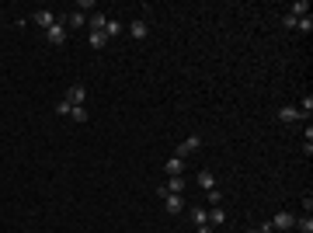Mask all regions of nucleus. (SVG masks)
Wrapping results in <instances>:
<instances>
[{"instance_id":"nucleus-1","label":"nucleus","mask_w":313,"mask_h":233,"mask_svg":"<svg viewBox=\"0 0 313 233\" xmlns=\"http://www.w3.org/2000/svg\"><path fill=\"white\" fill-rule=\"evenodd\" d=\"M45 42H49V45H66V24L59 18H56V24L45 32Z\"/></svg>"},{"instance_id":"nucleus-2","label":"nucleus","mask_w":313,"mask_h":233,"mask_svg":"<svg viewBox=\"0 0 313 233\" xmlns=\"http://www.w3.org/2000/svg\"><path fill=\"white\" fill-rule=\"evenodd\" d=\"M164 174L167 177H181L185 174V160H181V157H167V160H164Z\"/></svg>"},{"instance_id":"nucleus-3","label":"nucleus","mask_w":313,"mask_h":233,"mask_svg":"<svg viewBox=\"0 0 313 233\" xmlns=\"http://www.w3.org/2000/svg\"><path fill=\"white\" fill-rule=\"evenodd\" d=\"M198 146H202V139H198V136H188V139H185V143H181V146L174 150V157H181V160H185V157H192V153H195Z\"/></svg>"},{"instance_id":"nucleus-4","label":"nucleus","mask_w":313,"mask_h":233,"mask_svg":"<svg viewBox=\"0 0 313 233\" xmlns=\"http://www.w3.org/2000/svg\"><path fill=\"white\" fill-rule=\"evenodd\" d=\"M185 192V177H167V185H160V198L164 195H181Z\"/></svg>"},{"instance_id":"nucleus-5","label":"nucleus","mask_w":313,"mask_h":233,"mask_svg":"<svg viewBox=\"0 0 313 233\" xmlns=\"http://www.w3.org/2000/svg\"><path fill=\"white\" fill-rule=\"evenodd\" d=\"M293 226H296V216L293 213H278L272 219V230H293Z\"/></svg>"},{"instance_id":"nucleus-6","label":"nucleus","mask_w":313,"mask_h":233,"mask_svg":"<svg viewBox=\"0 0 313 233\" xmlns=\"http://www.w3.org/2000/svg\"><path fill=\"white\" fill-rule=\"evenodd\" d=\"M278 122H306V118H303V112H299V108L285 105V108H278Z\"/></svg>"},{"instance_id":"nucleus-7","label":"nucleus","mask_w":313,"mask_h":233,"mask_svg":"<svg viewBox=\"0 0 313 233\" xmlns=\"http://www.w3.org/2000/svg\"><path fill=\"white\" fill-rule=\"evenodd\" d=\"M32 21H35L39 28H45V32H49V28L56 24V14H53V11H35V14H32Z\"/></svg>"},{"instance_id":"nucleus-8","label":"nucleus","mask_w":313,"mask_h":233,"mask_svg":"<svg viewBox=\"0 0 313 233\" xmlns=\"http://www.w3.org/2000/svg\"><path fill=\"white\" fill-rule=\"evenodd\" d=\"M84 97H87L84 84H70V91H66V101H70V105H84Z\"/></svg>"},{"instance_id":"nucleus-9","label":"nucleus","mask_w":313,"mask_h":233,"mask_svg":"<svg viewBox=\"0 0 313 233\" xmlns=\"http://www.w3.org/2000/svg\"><path fill=\"white\" fill-rule=\"evenodd\" d=\"M164 205H167L171 216H177L181 209H185V198H181V195H164Z\"/></svg>"},{"instance_id":"nucleus-10","label":"nucleus","mask_w":313,"mask_h":233,"mask_svg":"<svg viewBox=\"0 0 313 233\" xmlns=\"http://www.w3.org/2000/svg\"><path fill=\"white\" fill-rule=\"evenodd\" d=\"M87 45H91V49H105V45H108V35H105V32H87Z\"/></svg>"},{"instance_id":"nucleus-11","label":"nucleus","mask_w":313,"mask_h":233,"mask_svg":"<svg viewBox=\"0 0 313 233\" xmlns=\"http://www.w3.org/2000/svg\"><path fill=\"white\" fill-rule=\"evenodd\" d=\"M223 223H226V209H223V205H216L213 213H209V226L216 230V226H223Z\"/></svg>"},{"instance_id":"nucleus-12","label":"nucleus","mask_w":313,"mask_h":233,"mask_svg":"<svg viewBox=\"0 0 313 233\" xmlns=\"http://www.w3.org/2000/svg\"><path fill=\"white\" fill-rule=\"evenodd\" d=\"M146 32H150V28H146V21H133V24H129V35H133V39H146Z\"/></svg>"},{"instance_id":"nucleus-13","label":"nucleus","mask_w":313,"mask_h":233,"mask_svg":"<svg viewBox=\"0 0 313 233\" xmlns=\"http://www.w3.org/2000/svg\"><path fill=\"white\" fill-rule=\"evenodd\" d=\"M289 14H293V18H306V14H310V4H306V0H296L293 7H289Z\"/></svg>"},{"instance_id":"nucleus-14","label":"nucleus","mask_w":313,"mask_h":233,"mask_svg":"<svg viewBox=\"0 0 313 233\" xmlns=\"http://www.w3.org/2000/svg\"><path fill=\"white\" fill-rule=\"evenodd\" d=\"M198 185H202V188H205V192H209V188H216V177H213V171H198V177H195Z\"/></svg>"},{"instance_id":"nucleus-15","label":"nucleus","mask_w":313,"mask_h":233,"mask_svg":"<svg viewBox=\"0 0 313 233\" xmlns=\"http://www.w3.org/2000/svg\"><path fill=\"white\" fill-rule=\"evenodd\" d=\"M63 24H66V28H84V14H80V11H70Z\"/></svg>"},{"instance_id":"nucleus-16","label":"nucleus","mask_w":313,"mask_h":233,"mask_svg":"<svg viewBox=\"0 0 313 233\" xmlns=\"http://www.w3.org/2000/svg\"><path fill=\"white\" fill-rule=\"evenodd\" d=\"M296 230H299V233H313V219H310L306 213H303L299 219H296Z\"/></svg>"},{"instance_id":"nucleus-17","label":"nucleus","mask_w":313,"mask_h":233,"mask_svg":"<svg viewBox=\"0 0 313 233\" xmlns=\"http://www.w3.org/2000/svg\"><path fill=\"white\" fill-rule=\"evenodd\" d=\"M192 223H195V226H202V223H209V213H205L202 205H195V209H192Z\"/></svg>"},{"instance_id":"nucleus-18","label":"nucleus","mask_w":313,"mask_h":233,"mask_svg":"<svg viewBox=\"0 0 313 233\" xmlns=\"http://www.w3.org/2000/svg\"><path fill=\"white\" fill-rule=\"evenodd\" d=\"M105 35H108V39H115V35H122V21H108V24H105Z\"/></svg>"},{"instance_id":"nucleus-19","label":"nucleus","mask_w":313,"mask_h":233,"mask_svg":"<svg viewBox=\"0 0 313 233\" xmlns=\"http://www.w3.org/2000/svg\"><path fill=\"white\" fill-rule=\"evenodd\" d=\"M105 24H108L105 14H91V32H105Z\"/></svg>"},{"instance_id":"nucleus-20","label":"nucleus","mask_w":313,"mask_h":233,"mask_svg":"<svg viewBox=\"0 0 313 233\" xmlns=\"http://www.w3.org/2000/svg\"><path fill=\"white\" fill-rule=\"evenodd\" d=\"M296 28H299L303 35H310V32H313V18H310V14H306V18H299V21H296Z\"/></svg>"},{"instance_id":"nucleus-21","label":"nucleus","mask_w":313,"mask_h":233,"mask_svg":"<svg viewBox=\"0 0 313 233\" xmlns=\"http://www.w3.org/2000/svg\"><path fill=\"white\" fill-rule=\"evenodd\" d=\"M299 112H303V118L310 122V112H313V97L310 94H303V105H299Z\"/></svg>"},{"instance_id":"nucleus-22","label":"nucleus","mask_w":313,"mask_h":233,"mask_svg":"<svg viewBox=\"0 0 313 233\" xmlns=\"http://www.w3.org/2000/svg\"><path fill=\"white\" fill-rule=\"evenodd\" d=\"M70 118H77V122H87V108H84V105H73V108H70Z\"/></svg>"},{"instance_id":"nucleus-23","label":"nucleus","mask_w":313,"mask_h":233,"mask_svg":"<svg viewBox=\"0 0 313 233\" xmlns=\"http://www.w3.org/2000/svg\"><path fill=\"white\" fill-rule=\"evenodd\" d=\"M205 198H209V205H219V202H223V192H219V188H209Z\"/></svg>"},{"instance_id":"nucleus-24","label":"nucleus","mask_w":313,"mask_h":233,"mask_svg":"<svg viewBox=\"0 0 313 233\" xmlns=\"http://www.w3.org/2000/svg\"><path fill=\"white\" fill-rule=\"evenodd\" d=\"M70 108H73V105H70L66 97H63V101H56V115H70Z\"/></svg>"},{"instance_id":"nucleus-25","label":"nucleus","mask_w":313,"mask_h":233,"mask_svg":"<svg viewBox=\"0 0 313 233\" xmlns=\"http://www.w3.org/2000/svg\"><path fill=\"white\" fill-rule=\"evenodd\" d=\"M77 11H80V14H84V11H94V0H80Z\"/></svg>"},{"instance_id":"nucleus-26","label":"nucleus","mask_w":313,"mask_h":233,"mask_svg":"<svg viewBox=\"0 0 313 233\" xmlns=\"http://www.w3.org/2000/svg\"><path fill=\"white\" fill-rule=\"evenodd\" d=\"M198 233H216V230L209 226V223H202V226H198Z\"/></svg>"},{"instance_id":"nucleus-27","label":"nucleus","mask_w":313,"mask_h":233,"mask_svg":"<svg viewBox=\"0 0 313 233\" xmlns=\"http://www.w3.org/2000/svg\"><path fill=\"white\" fill-rule=\"evenodd\" d=\"M251 233H272V223H265L261 230H251Z\"/></svg>"}]
</instances>
